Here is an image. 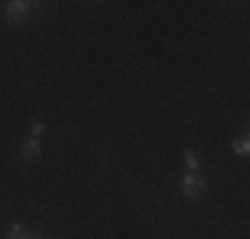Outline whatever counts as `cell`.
<instances>
[{
	"label": "cell",
	"mask_w": 250,
	"mask_h": 239,
	"mask_svg": "<svg viewBox=\"0 0 250 239\" xmlns=\"http://www.w3.org/2000/svg\"><path fill=\"white\" fill-rule=\"evenodd\" d=\"M181 191H184V197L197 199V197L205 194V178H202L200 173H187L184 181H181Z\"/></svg>",
	"instance_id": "6da1fadb"
},
{
	"label": "cell",
	"mask_w": 250,
	"mask_h": 239,
	"mask_svg": "<svg viewBox=\"0 0 250 239\" xmlns=\"http://www.w3.org/2000/svg\"><path fill=\"white\" fill-rule=\"evenodd\" d=\"M29 8H32V3H27V0H14V3L5 5V19L8 21H21L29 14Z\"/></svg>",
	"instance_id": "7a4b0ae2"
},
{
	"label": "cell",
	"mask_w": 250,
	"mask_h": 239,
	"mask_svg": "<svg viewBox=\"0 0 250 239\" xmlns=\"http://www.w3.org/2000/svg\"><path fill=\"white\" fill-rule=\"evenodd\" d=\"M38 154H40V141L38 139H29L24 146H21V157L24 159H35Z\"/></svg>",
	"instance_id": "3957f363"
},
{
	"label": "cell",
	"mask_w": 250,
	"mask_h": 239,
	"mask_svg": "<svg viewBox=\"0 0 250 239\" xmlns=\"http://www.w3.org/2000/svg\"><path fill=\"white\" fill-rule=\"evenodd\" d=\"M5 239H32V237H29V231L21 223H14L8 229V234H5Z\"/></svg>",
	"instance_id": "277c9868"
},
{
	"label": "cell",
	"mask_w": 250,
	"mask_h": 239,
	"mask_svg": "<svg viewBox=\"0 0 250 239\" xmlns=\"http://www.w3.org/2000/svg\"><path fill=\"white\" fill-rule=\"evenodd\" d=\"M250 152V143H248V136H242L240 141H234V154H240V157H245Z\"/></svg>",
	"instance_id": "5b68a950"
},
{
	"label": "cell",
	"mask_w": 250,
	"mask_h": 239,
	"mask_svg": "<svg viewBox=\"0 0 250 239\" xmlns=\"http://www.w3.org/2000/svg\"><path fill=\"white\" fill-rule=\"evenodd\" d=\"M187 167H189V173H200V162L194 152H187Z\"/></svg>",
	"instance_id": "8992f818"
},
{
	"label": "cell",
	"mask_w": 250,
	"mask_h": 239,
	"mask_svg": "<svg viewBox=\"0 0 250 239\" xmlns=\"http://www.w3.org/2000/svg\"><path fill=\"white\" fill-rule=\"evenodd\" d=\"M29 133H32V139H40V136L45 133V125H43V122H32V128H29Z\"/></svg>",
	"instance_id": "52a82bcc"
}]
</instances>
